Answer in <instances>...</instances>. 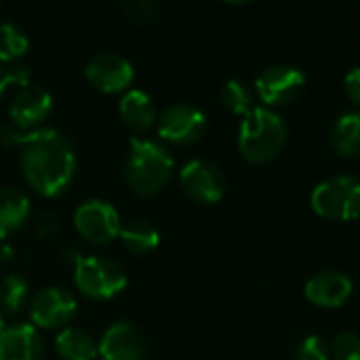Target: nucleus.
Masks as SVG:
<instances>
[{
    "label": "nucleus",
    "mask_w": 360,
    "mask_h": 360,
    "mask_svg": "<svg viewBox=\"0 0 360 360\" xmlns=\"http://www.w3.org/2000/svg\"><path fill=\"white\" fill-rule=\"evenodd\" d=\"M344 93L346 97L360 108V68H352L344 78Z\"/></svg>",
    "instance_id": "cd10ccee"
},
{
    "label": "nucleus",
    "mask_w": 360,
    "mask_h": 360,
    "mask_svg": "<svg viewBox=\"0 0 360 360\" xmlns=\"http://www.w3.org/2000/svg\"><path fill=\"white\" fill-rule=\"evenodd\" d=\"M120 116L124 120L127 127H131L137 133H146L154 122H156V108L152 97L141 91V89H133L129 91L122 99H120Z\"/></svg>",
    "instance_id": "f3484780"
},
{
    "label": "nucleus",
    "mask_w": 360,
    "mask_h": 360,
    "mask_svg": "<svg viewBox=\"0 0 360 360\" xmlns=\"http://www.w3.org/2000/svg\"><path fill=\"white\" fill-rule=\"evenodd\" d=\"M221 103L232 112V114H238V116H247L253 112V93L251 89L243 82V80H228L224 86H221Z\"/></svg>",
    "instance_id": "5701e85b"
},
{
    "label": "nucleus",
    "mask_w": 360,
    "mask_h": 360,
    "mask_svg": "<svg viewBox=\"0 0 360 360\" xmlns=\"http://www.w3.org/2000/svg\"><path fill=\"white\" fill-rule=\"evenodd\" d=\"M331 359V352H329V346L323 338L319 335H308L297 352H295V360H329Z\"/></svg>",
    "instance_id": "393cba45"
},
{
    "label": "nucleus",
    "mask_w": 360,
    "mask_h": 360,
    "mask_svg": "<svg viewBox=\"0 0 360 360\" xmlns=\"http://www.w3.org/2000/svg\"><path fill=\"white\" fill-rule=\"evenodd\" d=\"M19 162L27 184L42 196L63 194L76 175V154L57 129L23 131Z\"/></svg>",
    "instance_id": "f257e3e1"
},
{
    "label": "nucleus",
    "mask_w": 360,
    "mask_h": 360,
    "mask_svg": "<svg viewBox=\"0 0 360 360\" xmlns=\"http://www.w3.org/2000/svg\"><path fill=\"white\" fill-rule=\"evenodd\" d=\"M44 342L34 325L19 323L0 331V360H42Z\"/></svg>",
    "instance_id": "2eb2a0df"
},
{
    "label": "nucleus",
    "mask_w": 360,
    "mask_h": 360,
    "mask_svg": "<svg viewBox=\"0 0 360 360\" xmlns=\"http://www.w3.org/2000/svg\"><path fill=\"white\" fill-rule=\"evenodd\" d=\"M306 89V76L293 65H272L255 80V91L266 105H285L295 101Z\"/></svg>",
    "instance_id": "1a4fd4ad"
},
{
    "label": "nucleus",
    "mask_w": 360,
    "mask_h": 360,
    "mask_svg": "<svg viewBox=\"0 0 360 360\" xmlns=\"http://www.w3.org/2000/svg\"><path fill=\"white\" fill-rule=\"evenodd\" d=\"M53 110V97L44 86L38 84H27L17 91L8 105V116L15 127L21 131H27L36 124H40L49 112Z\"/></svg>",
    "instance_id": "ddd939ff"
},
{
    "label": "nucleus",
    "mask_w": 360,
    "mask_h": 360,
    "mask_svg": "<svg viewBox=\"0 0 360 360\" xmlns=\"http://www.w3.org/2000/svg\"><path fill=\"white\" fill-rule=\"evenodd\" d=\"M158 122V135L171 143L188 146L207 133V116L202 110L190 105V103H173L156 118Z\"/></svg>",
    "instance_id": "6e6552de"
},
{
    "label": "nucleus",
    "mask_w": 360,
    "mask_h": 360,
    "mask_svg": "<svg viewBox=\"0 0 360 360\" xmlns=\"http://www.w3.org/2000/svg\"><path fill=\"white\" fill-rule=\"evenodd\" d=\"M329 143L333 152L342 158L359 160L360 158V112L342 114L329 133Z\"/></svg>",
    "instance_id": "dca6fc26"
},
{
    "label": "nucleus",
    "mask_w": 360,
    "mask_h": 360,
    "mask_svg": "<svg viewBox=\"0 0 360 360\" xmlns=\"http://www.w3.org/2000/svg\"><path fill=\"white\" fill-rule=\"evenodd\" d=\"M38 230H40V236H44V238L53 236L57 232V219L53 215H44L38 224Z\"/></svg>",
    "instance_id": "c85d7f7f"
},
{
    "label": "nucleus",
    "mask_w": 360,
    "mask_h": 360,
    "mask_svg": "<svg viewBox=\"0 0 360 360\" xmlns=\"http://www.w3.org/2000/svg\"><path fill=\"white\" fill-rule=\"evenodd\" d=\"M74 283L91 300H110L127 287L124 270L108 257L76 255Z\"/></svg>",
    "instance_id": "39448f33"
},
{
    "label": "nucleus",
    "mask_w": 360,
    "mask_h": 360,
    "mask_svg": "<svg viewBox=\"0 0 360 360\" xmlns=\"http://www.w3.org/2000/svg\"><path fill=\"white\" fill-rule=\"evenodd\" d=\"M84 76L97 91L118 93L131 84L135 72L127 57H122L114 51H101L89 59V63L84 68Z\"/></svg>",
    "instance_id": "9b49d317"
},
{
    "label": "nucleus",
    "mask_w": 360,
    "mask_h": 360,
    "mask_svg": "<svg viewBox=\"0 0 360 360\" xmlns=\"http://www.w3.org/2000/svg\"><path fill=\"white\" fill-rule=\"evenodd\" d=\"M27 46H30V40L19 25L11 21L0 23V61L2 63H11L17 57L25 55Z\"/></svg>",
    "instance_id": "4be33fe9"
},
{
    "label": "nucleus",
    "mask_w": 360,
    "mask_h": 360,
    "mask_svg": "<svg viewBox=\"0 0 360 360\" xmlns=\"http://www.w3.org/2000/svg\"><path fill=\"white\" fill-rule=\"evenodd\" d=\"M329 352L335 360H360V338L352 331H342L333 338Z\"/></svg>",
    "instance_id": "b1692460"
},
{
    "label": "nucleus",
    "mask_w": 360,
    "mask_h": 360,
    "mask_svg": "<svg viewBox=\"0 0 360 360\" xmlns=\"http://www.w3.org/2000/svg\"><path fill=\"white\" fill-rule=\"evenodd\" d=\"M181 188L188 198L200 205H215L226 194V177L219 167L205 158H194L179 173Z\"/></svg>",
    "instance_id": "423d86ee"
},
{
    "label": "nucleus",
    "mask_w": 360,
    "mask_h": 360,
    "mask_svg": "<svg viewBox=\"0 0 360 360\" xmlns=\"http://www.w3.org/2000/svg\"><path fill=\"white\" fill-rule=\"evenodd\" d=\"M2 329H4V314L0 312V331H2Z\"/></svg>",
    "instance_id": "c756f323"
},
{
    "label": "nucleus",
    "mask_w": 360,
    "mask_h": 360,
    "mask_svg": "<svg viewBox=\"0 0 360 360\" xmlns=\"http://www.w3.org/2000/svg\"><path fill=\"white\" fill-rule=\"evenodd\" d=\"M173 175V156L152 139L131 137L124 162V181L139 196L158 194Z\"/></svg>",
    "instance_id": "f03ea898"
},
{
    "label": "nucleus",
    "mask_w": 360,
    "mask_h": 360,
    "mask_svg": "<svg viewBox=\"0 0 360 360\" xmlns=\"http://www.w3.org/2000/svg\"><path fill=\"white\" fill-rule=\"evenodd\" d=\"M287 124L270 108H253L240 122L238 150L249 162H270L276 158L287 143Z\"/></svg>",
    "instance_id": "7ed1b4c3"
},
{
    "label": "nucleus",
    "mask_w": 360,
    "mask_h": 360,
    "mask_svg": "<svg viewBox=\"0 0 360 360\" xmlns=\"http://www.w3.org/2000/svg\"><path fill=\"white\" fill-rule=\"evenodd\" d=\"M158 6H160L158 2H150V0H131L124 4V11L133 19H148V17H154Z\"/></svg>",
    "instance_id": "bb28decb"
},
{
    "label": "nucleus",
    "mask_w": 360,
    "mask_h": 360,
    "mask_svg": "<svg viewBox=\"0 0 360 360\" xmlns=\"http://www.w3.org/2000/svg\"><path fill=\"white\" fill-rule=\"evenodd\" d=\"M76 312H78L76 297L61 287L40 289L30 304V316L34 325L44 329L65 327L76 316Z\"/></svg>",
    "instance_id": "9d476101"
},
{
    "label": "nucleus",
    "mask_w": 360,
    "mask_h": 360,
    "mask_svg": "<svg viewBox=\"0 0 360 360\" xmlns=\"http://www.w3.org/2000/svg\"><path fill=\"white\" fill-rule=\"evenodd\" d=\"M55 348L63 360H93L99 354L91 333L78 327L63 329L55 340Z\"/></svg>",
    "instance_id": "6ab92c4d"
},
{
    "label": "nucleus",
    "mask_w": 360,
    "mask_h": 360,
    "mask_svg": "<svg viewBox=\"0 0 360 360\" xmlns=\"http://www.w3.org/2000/svg\"><path fill=\"white\" fill-rule=\"evenodd\" d=\"M304 293L306 300L319 308H342L352 295V281L338 270H327L312 276Z\"/></svg>",
    "instance_id": "4468645a"
},
{
    "label": "nucleus",
    "mask_w": 360,
    "mask_h": 360,
    "mask_svg": "<svg viewBox=\"0 0 360 360\" xmlns=\"http://www.w3.org/2000/svg\"><path fill=\"white\" fill-rule=\"evenodd\" d=\"M101 360H141L146 352V342L141 331L127 321L110 325L99 342Z\"/></svg>",
    "instance_id": "f8f14e48"
},
{
    "label": "nucleus",
    "mask_w": 360,
    "mask_h": 360,
    "mask_svg": "<svg viewBox=\"0 0 360 360\" xmlns=\"http://www.w3.org/2000/svg\"><path fill=\"white\" fill-rule=\"evenodd\" d=\"M30 215V200L17 188L0 186V240L25 224Z\"/></svg>",
    "instance_id": "a211bd4d"
},
{
    "label": "nucleus",
    "mask_w": 360,
    "mask_h": 360,
    "mask_svg": "<svg viewBox=\"0 0 360 360\" xmlns=\"http://www.w3.org/2000/svg\"><path fill=\"white\" fill-rule=\"evenodd\" d=\"M312 209L316 215L331 221H352L360 217V177L335 175L321 181L312 196Z\"/></svg>",
    "instance_id": "20e7f679"
},
{
    "label": "nucleus",
    "mask_w": 360,
    "mask_h": 360,
    "mask_svg": "<svg viewBox=\"0 0 360 360\" xmlns=\"http://www.w3.org/2000/svg\"><path fill=\"white\" fill-rule=\"evenodd\" d=\"M27 300V283L17 274L0 278V312L4 316L17 314Z\"/></svg>",
    "instance_id": "412c9836"
},
{
    "label": "nucleus",
    "mask_w": 360,
    "mask_h": 360,
    "mask_svg": "<svg viewBox=\"0 0 360 360\" xmlns=\"http://www.w3.org/2000/svg\"><path fill=\"white\" fill-rule=\"evenodd\" d=\"M118 238L124 245V249H129L131 253H137V255L154 251L160 240L158 230L150 221H143V219H135V221H129L127 226H122Z\"/></svg>",
    "instance_id": "aec40b11"
},
{
    "label": "nucleus",
    "mask_w": 360,
    "mask_h": 360,
    "mask_svg": "<svg viewBox=\"0 0 360 360\" xmlns=\"http://www.w3.org/2000/svg\"><path fill=\"white\" fill-rule=\"evenodd\" d=\"M11 84L27 86L30 84V70L25 65H19V63H2L0 61V95Z\"/></svg>",
    "instance_id": "a878e982"
},
{
    "label": "nucleus",
    "mask_w": 360,
    "mask_h": 360,
    "mask_svg": "<svg viewBox=\"0 0 360 360\" xmlns=\"http://www.w3.org/2000/svg\"><path fill=\"white\" fill-rule=\"evenodd\" d=\"M76 230L95 245H108L120 234V215L118 211L101 198H91L82 202L74 213Z\"/></svg>",
    "instance_id": "0eeeda50"
}]
</instances>
